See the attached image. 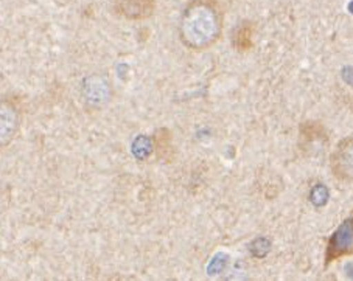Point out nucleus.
Masks as SVG:
<instances>
[{
  "label": "nucleus",
  "instance_id": "f257e3e1",
  "mask_svg": "<svg viewBox=\"0 0 353 281\" xmlns=\"http://www.w3.org/2000/svg\"><path fill=\"white\" fill-rule=\"evenodd\" d=\"M179 39L188 50L203 52L215 45L223 33V11L216 0H190L182 11Z\"/></svg>",
  "mask_w": 353,
  "mask_h": 281
},
{
  "label": "nucleus",
  "instance_id": "f03ea898",
  "mask_svg": "<svg viewBox=\"0 0 353 281\" xmlns=\"http://www.w3.org/2000/svg\"><path fill=\"white\" fill-rule=\"evenodd\" d=\"M350 255H353V218L345 219L328 240L325 249V266H330L332 262Z\"/></svg>",
  "mask_w": 353,
  "mask_h": 281
},
{
  "label": "nucleus",
  "instance_id": "7ed1b4c3",
  "mask_svg": "<svg viewBox=\"0 0 353 281\" xmlns=\"http://www.w3.org/2000/svg\"><path fill=\"white\" fill-rule=\"evenodd\" d=\"M330 168L338 180L353 182V136L336 145L330 157Z\"/></svg>",
  "mask_w": 353,
  "mask_h": 281
},
{
  "label": "nucleus",
  "instance_id": "20e7f679",
  "mask_svg": "<svg viewBox=\"0 0 353 281\" xmlns=\"http://www.w3.org/2000/svg\"><path fill=\"white\" fill-rule=\"evenodd\" d=\"M112 7L125 19L142 21L154 13L156 0H112Z\"/></svg>",
  "mask_w": 353,
  "mask_h": 281
},
{
  "label": "nucleus",
  "instance_id": "39448f33",
  "mask_svg": "<svg viewBox=\"0 0 353 281\" xmlns=\"http://www.w3.org/2000/svg\"><path fill=\"white\" fill-rule=\"evenodd\" d=\"M0 126H2V145L5 146L13 140L19 126V112L11 101H2L0 109Z\"/></svg>",
  "mask_w": 353,
  "mask_h": 281
}]
</instances>
